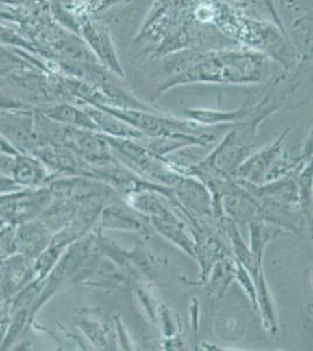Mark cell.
Wrapping results in <instances>:
<instances>
[{
	"mask_svg": "<svg viewBox=\"0 0 313 351\" xmlns=\"http://www.w3.org/2000/svg\"><path fill=\"white\" fill-rule=\"evenodd\" d=\"M180 72L173 74L165 89L188 82L249 84L262 79L266 73V61L251 53H210L190 56L178 66Z\"/></svg>",
	"mask_w": 313,
	"mask_h": 351,
	"instance_id": "6da1fadb",
	"label": "cell"
},
{
	"mask_svg": "<svg viewBox=\"0 0 313 351\" xmlns=\"http://www.w3.org/2000/svg\"><path fill=\"white\" fill-rule=\"evenodd\" d=\"M104 136L116 158L144 180L171 188L180 178L172 162L151 152L139 141Z\"/></svg>",
	"mask_w": 313,
	"mask_h": 351,
	"instance_id": "7a4b0ae2",
	"label": "cell"
},
{
	"mask_svg": "<svg viewBox=\"0 0 313 351\" xmlns=\"http://www.w3.org/2000/svg\"><path fill=\"white\" fill-rule=\"evenodd\" d=\"M94 107L110 112L118 117L119 120L134 127L136 130L143 134L144 137H163V136L187 135L203 136L212 134L201 124L195 123L190 120H178L171 117H163L153 112L138 110V109L117 108L95 104Z\"/></svg>",
	"mask_w": 313,
	"mask_h": 351,
	"instance_id": "3957f363",
	"label": "cell"
},
{
	"mask_svg": "<svg viewBox=\"0 0 313 351\" xmlns=\"http://www.w3.org/2000/svg\"><path fill=\"white\" fill-rule=\"evenodd\" d=\"M171 190L190 228L197 220L214 218L212 195L201 180L193 176L181 175Z\"/></svg>",
	"mask_w": 313,
	"mask_h": 351,
	"instance_id": "277c9868",
	"label": "cell"
},
{
	"mask_svg": "<svg viewBox=\"0 0 313 351\" xmlns=\"http://www.w3.org/2000/svg\"><path fill=\"white\" fill-rule=\"evenodd\" d=\"M96 230H121V231L139 232L145 237H150L153 232L147 217L131 208L125 200L119 198L112 200L104 206L99 215Z\"/></svg>",
	"mask_w": 313,
	"mask_h": 351,
	"instance_id": "5b68a950",
	"label": "cell"
},
{
	"mask_svg": "<svg viewBox=\"0 0 313 351\" xmlns=\"http://www.w3.org/2000/svg\"><path fill=\"white\" fill-rule=\"evenodd\" d=\"M289 130L281 134L274 143L266 145V148L248 156L238 167L235 180L250 184H263L266 173L273 169L275 163L283 154V144Z\"/></svg>",
	"mask_w": 313,
	"mask_h": 351,
	"instance_id": "8992f818",
	"label": "cell"
},
{
	"mask_svg": "<svg viewBox=\"0 0 313 351\" xmlns=\"http://www.w3.org/2000/svg\"><path fill=\"white\" fill-rule=\"evenodd\" d=\"M52 240V232L46 228L42 221H24L16 228V253L24 254L29 259L34 260L51 245Z\"/></svg>",
	"mask_w": 313,
	"mask_h": 351,
	"instance_id": "52a82bcc",
	"label": "cell"
},
{
	"mask_svg": "<svg viewBox=\"0 0 313 351\" xmlns=\"http://www.w3.org/2000/svg\"><path fill=\"white\" fill-rule=\"evenodd\" d=\"M34 279L33 260L14 253L4 259V271L0 285V298L8 300Z\"/></svg>",
	"mask_w": 313,
	"mask_h": 351,
	"instance_id": "ba28073f",
	"label": "cell"
},
{
	"mask_svg": "<svg viewBox=\"0 0 313 351\" xmlns=\"http://www.w3.org/2000/svg\"><path fill=\"white\" fill-rule=\"evenodd\" d=\"M84 110L88 115L92 117L95 122L99 132H103L105 135L118 137V138H131V140L143 141L144 135L134 127L125 123L118 117L112 115L110 112H104L102 109L94 107L92 104H87Z\"/></svg>",
	"mask_w": 313,
	"mask_h": 351,
	"instance_id": "9c48e42d",
	"label": "cell"
},
{
	"mask_svg": "<svg viewBox=\"0 0 313 351\" xmlns=\"http://www.w3.org/2000/svg\"><path fill=\"white\" fill-rule=\"evenodd\" d=\"M235 276H236V260L230 258V256L218 259L213 265L203 284L206 286L207 295L213 296L215 299L222 298L231 282L234 281Z\"/></svg>",
	"mask_w": 313,
	"mask_h": 351,
	"instance_id": "30bf717a",
	"label": "cell"
},
{
	"mask_svg": "<svg viewBox=\"0 0 313 351\" xmlns=\"http://www.w3.org/2000/svg\"><path fill=\"white\" fill-rule=\"evenodd\" d=\"M260 109V106L256 107H246V108L238 109L235 112H216V110H208V109H187L185 110L190 121L195 123L207 124V125H213V124L222 123H238L242 121L249 119L255 115Z\"/></svg>",
	"mask_w": 313,
	"mask_h": 351,
	"instance_id": "8fae6325",
	"label": "cell"
},
{
	"mask_svg": "<svg viewBox=\"0 0 313 351\" xmlns=\"http://www.w3.org/2000/svg\"><path fill=\"white\" fill-rule=\"evenodd\" d=\"M13 180L26 188H36L47 180V170L40 160H33L21 154L16 156L12 170Z\"/></svg>",
	"mask_w": 313,
	"mask_h": 351,
	"instance_id": "7c38bea8",
	"label": "cell"
},
{
	"mask_svg": "<svg viewBox=\"0 0 313 351\" xmlns=\"http://www.w3.org/2000/svg\"><path fill=\"white\" fill-rule=\"evenodd\" d=\"M258 295V313L263 319V326L273 336L277 335L278 324L276 314H275L274 302L270 295L269 288L266 284V276L263 269L258 271L254 279Z\"/></svg>",
	"mask_w": 313,
	"mask_h": 351,
	"instance_id": "4fadbf2b",
	"label": "cell"
},
{
	"mask_svg": "<svg viewBox=\"0 0 313 351\" xmlns=\"http://www.w3.org/2000/svg\"><path fill=\"white\" fill-rule=\"evenodd\" d=\"M46 114H47L48 117H51L52 120H55L56 122L68 124V127L99 132V128H97L95 122L92 121L90 116L88 115L84 109L82 110V109L76 108L71 104L54 106V107L48 108L46 110Z\"/></svg>",
	"mask_w": 313,
	"mask_h": 351,
	"instance_id": "5bb4252c",
	"label": "cell"
},
{
	"mask_svg": "<svg viewBox=\"0 0 313 351\" xmlns=\"http://www.w3.org/2000/svg\"><path fill=\"white\" fill-rule=\"evenodd\" d=\"M248 226H249L250 252L258 261L262 263V258H263V253H264L266 245L271 240L281 236L284 231H283V228H278L273 223H266L262 219L253 220L248 223Z\"/></svg>",
	"mask_w": 313,
	"mask_h": 351,
	"instance_id": "9a60e30c",
	"label": "cell"
},
{
	"mask_svg": "<svg viewBox=\"0 0 313 351\" xmlns=\"http://www.w3.org/2000/svg\"><path fill=\"white\" fill-rule=\"evenodd\" d=\"M66 248L67 245L52 241L45 251L41 252L39 256L33 260L34 279L46 280L49 273L53 271V268L55 267Z\"/></svg>",
	"mask_w": 313,
	"mask_h": 351,
	"instance_id": "2e32d148",
	"label": "cell"
},
{
	"mask_svg": "<svg viewBox=\"0 0 313 351\" xmlns=\"http://www.w3.org/2000/svg\"><path fill=\"white\" fill-rule=\"evenodd\" d=\"M76 324L79 326V329L82 330L87 339L92 342V346L99 350H111L110 339L109 337V331H108L105 324L94 321L87 317H79L76 321Z\"/></svg>",
	"mask_w": 313,
	"mask_h": 351,
	"instance_id": "e0dca14e",
	"label": "cell"
},
{
	"mask_svg": "<svg viewBox=\"0 0 313 351\" xmlns=\"http://www.w3.org/2000/svg\"><path fill=\"white\" fill-rule=\"evenodd\" d=\"M135 294L139 304H140V307L143 308L149 319L151 322L157 324L159 306L157 304L153 291H151L149 282L137 281L135 284Z\"/></svg>",
	"mask_w": 313,
	"mask_h": 351,
	"instance_id": "ac0fdd59",
	"label": "cell"
},
{
	"mask_svg": "<svg viewBox=\"0 0 313 351\" xmlns=\"http://www.w3.org/2000/svg\"><path fill=\"white\" fill-rule=\"evenodd\" d=\"M157 324L160 326V330L163 332L165 339H170L179 334L180 321L177 314L165 306H159Z\"/></svg>",
	"mask_w": 313,
	"mask_h": 351,
	"instance_id": "d6986e66",
	"label": "cell"
},
{
	"mask_svg": "<svg viewBox=\"0 0 313 351\" xmlns=\"http://www.w3.org/2000/svg\"><path fill=\"white\" fill-rule=\"evenodd\" d=\"M236 260V259H235ZM235 280H238V284L245 289L247 295L249 298L250 302L254 307V311L258 313V295H256V287H255L254 280L251 279L249 273L246 268L242 266L241 263L236 260V276Z\"/></svg>",
	"mask_w": 313,
	"mask_h": 351,
	"instance_id": "ffe728a7",
	"label": "cell"
},
{
	"mask_svg": "<svg viewBox=\"0 0 313 351\" xmlns=\"http://www.w3.org/2000/svg\"><path fill=\"white\" fill-rule=\"evenodd\" d=\"M14 236H16V228L12 223L6 225L0 230V256L8 258L16 253V245H14Z\"/></svg>",
	"mask_w": 313,
	"mask_h": 351,
	"instance_id": "44dd1931",
	"label": "cell"
},
{
	"mask_svg": "<svg viewBox=\"0 0 313 351\" xmlns=\"http://www.w3.org/2000/svg\"><path fill=\"white\" fill-rule=\"evenodd\" d=\"M116 331H117V339H118L119 346L125 350H132V343H131L130 337L127 335V329L121 321L119 316L115 317Z\"/></svg>",
	"mask_w": 313,
	"mask_h": 351,
	"instance_id": "7402d4cb",
	"label": "cell"
},
{
	"mask_svg": "<svg viewBox=\"0 0 313 351\" xmlns=\"http://www.w3.org/2000/svg\"><path fill=\"white\" fill-rule=\"evenodd\" d=\"M11 324V311L10 308L0 306V342H3L8 334V327Z\"/></svg>",
	"mask_w": 313,
	"mask_h": 351,
	"instance_id": "603a6c76",
	"label": "cell"
},
{
	"mask_svg": "<svg viewBox=\"0 0 313 351\" xmlns=\"http://www.w3.org/2000/svg\"><path fill=\"white\" fill-rule=\"evenodd\" d=\"M199 304L197 300L193 299V302L190 304V309H192V322H193V329H195V335L197 336L198 332V317H199Z\"/></svg>",
	"mask_w": 313,
	"mask_h": 351,
	"instance_id": "cb8c5ba5",
	"label": "cell"
},
{
	"mask_svg": "<svg viewBox=\"0 0 313 351\" xmlns=\"http://www.w3.org/2000/svg\"><path fill=\"white\" fill-rule=\"evenodd\" d=\"M19 185L14 182L13 180H8V178H0V188H6L8 190H14V189L18 188Z\"/></svg>",
	"mask_w": 313,
	"mask_h": 351,
	"instance_id": "d4e9b609",
	"label": "cell"
},
{
	"mask_svg": "<svg viewBox=\"0 0 313 351\" xmlns=\"http://www.w3.org/2000/svg\"><path fill=\"white\" fill-rule=\"evenodd\" d=\"M4 259L0 256V285H1V279H3V271H4Z\"/></svg>",
	"mask_w": 313,
	"mask_h": 351,
	"instance_id": "484cf974",
	"label": "cell"
},
{
	"mask_svg": "<svg viewBox=\"0 0 313 351\" xmlns=\"http://www.w3.org/2000/svg\"><path fill=\"white\" fill-rule=\"evenodd\" d=\"M8 223V220L5 219V217L3 216L1 213H0V230H1L3 228H5V226H6V223Z\"/></svg>",
	"mask_w": 313,
	"mask_h": 351,
	"instance_id": "4316f807",
	"label": "cell"
},
{
	"mask_svg": "<svg viewBox=\"0 0 313 351\" xmlns=\"http://www.w3.org/2000/svg\"><path fill=\"white\" fill-rule=\"evenodd\" d=\"M0 306H3V302H0Z\"/></svg>",
	"mask_w": 313,
	"mask_h": 351,
	"instance_id": "83f0119b",
	"label": "cell"
}]
</instances>
